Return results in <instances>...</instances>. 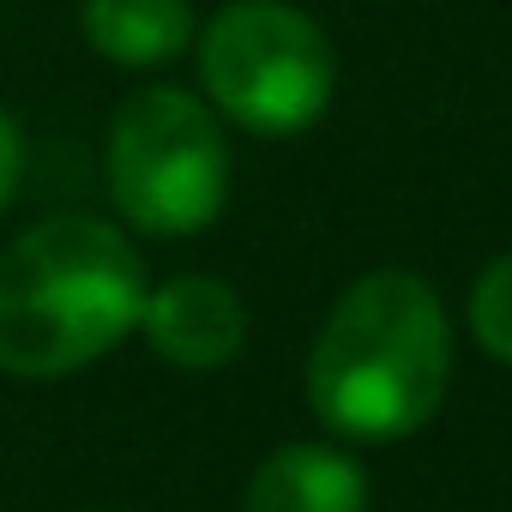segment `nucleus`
Listing matches in <instances>:
<instances>
[{
	"mask_svg": "<svg viewBox=\"0 0 512 512\" xmlns=\"http://www.w3.org/2000/svg\"><path fill=\"white\" fill-rule=\"evenodd\" d=\"M452 380V326L428 278L386 266L356 278L314 350H308V404L344 440H404L416 434Z\"/></svg>",
	"mask_w": 512,
	"mask_h": 512,
	"instance_id": "nucleus-1",
	"label": "nucleus"
},
{
	"mask_svg": "<svg viewBox=\"0 0 512 512\" xmlns=\"http://www.w3.org/2000/svg\"><path fill=\"white\" fill-rule=\"evenodd\" d=\"M145 308V266L103 217H49L0 253V374L61 380L109 356Z\"/></svg>",
	"mask_w": 512,
	"mask_h": 512,
	"instance_id": "nucleus-2",
	"label": "nucleus"
},
{
	"mask_svg": "<svg viewBox=\"0 0 512 512\" xmlns=\"http://www.w3.org/2000/svg\"><path fill=\"white\" fill-rule=\"evenodd\" d=\"M199 79L235 127L290 139L326 115L338 91V55L290 0H229L199 31Z\"/></svg>",
	"mask_w": 512,
	"mask_h": 512,
	"instance_id": "nucleus-3",
	"label": "nucleus"
},
{
	"mask_svg": "<svg viewBox=\"0 0 512 512\" xmlns=\"http://www.w3.org/2000/svg\"><path fill=\"white\" fill-rule=\"evenodd\" d=\"M109 193L145 235H199L229 199V145L211 109L175 85L133 91L109 127Z\"/></svg>",
	"mask_w": 512,
	"mask_h": 512,
	"instance_id": "nucleus-4",
	"label": "nucleus"
},
{
	"mask_svg": "<svg viewBox=\"0 0 512 512\" xmlns=\"http://www.w3.org/2000/svg\"><path fill=\"white\" fill-rule=\"evenodd\" d=\"M145 344L175 368H223L247 344V308L223 278H169L163 290H145L139 308Z\"/></svg>",
	"mask_w": 512,
	"mask_h": 512,
	"instance_id": "nucleus-5",
	"label": "nucleus"
},
{
	"mask_svg": "<svg viewBox=\"0 0 512 512\" xmlns=\"http://www.w3.org/2000/svg\"><path fill=\"white\" fill-rule=\"evenodd\" d=\"M241 512H368V476L338 446H278L253 470Z\"/></svg>",
	"mask_w": 512,
	"mask_h": 512,
	"instance_id": "nucleus-6",
	"label": "nucleus"
},
{
	"mask_svg": "<svg viewBox=\"0 0 512 512\" xmlns=\"http://www.w3.org/2000/svg\"><path fill=\"white\" fill-rule=\"evenodd\" d=\"M85 43L121 67H163L193 43V0H85Z\"/></svg>",
	"mask_w": 512,
	"mask_h": 512,
	"instance_id": "nucleus-7",
	"label": "nucleus"
},
{
	"mask_svg": "<svg viewBox=\"0 0 512 512\" xmlns=\"http://www.w3.org/2000/svg\"><path fill=\"white\" fill-rule=\"evenodd\" d=\"M470 338L512 368V253L482 266V278L470 284Z\"/></svg>",
	"mask_w": 512,
	"mask_h": 512,
	"instance_id": "nucleus-8",
	"label": "nucleus"
},
{
	"mask_svg": "<svg viewBox=\"0 0 512 512\" xmlns=\"http://www.w3.org/2000/svg\"><path fill=\"white\" fill-rule=\"evenodd\" d=\"M19 169H25V145H19V127L7 121V109H0V211L19 193Z\"/></svg>",
	"mask_w": 512,
	"mask_h": 512,
	"instance_id": "nucleus-9",
	"label": "nucleus"
}]
</instances>
